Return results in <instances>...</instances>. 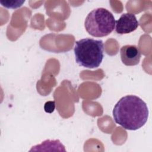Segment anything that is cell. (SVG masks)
<instances>
[{
	"mask_svg": "<svg viewBox=\"0 0 152 152\" xmlns=\"http://www.w3.org/2000/svg\"><path fill=\"white\" fill-rule=\"evenodd\" d=\"M25 1H0L1 5L7 8H17L21 7Z\"/></svg>",
	"mask_w": 152,
	"mask_h": 152,
	"instance_id": "cell-6",
	"label": "cell"
},
{
	"mask_svg": "<svg viewBox=\"0 0 152 152\" xmlns=\"http://www.w3.org/2000/svg\"><path fill=\"white\" fill-rule=\"evenodd\" d=\"M116 32L119 34H128L135 31L139 26V23L134 14L124 13L116 21Z\"/></svg>",
	"mask_w": 152,
	"mask_h": 152,
	"instance_id": "cell-4",
	"label": "cell"
},
{
	"mask_svg": "<svg viewBox=\"0 0 152 152\" xmlns=\"http://www.w3.org/2000/svg\"><path fill=\"white\" fill-rule=\"evenodd\" d=\"M121 58L122 63L126 66L137 65L141 58V52L135 45H126L123 46L120 50Z\"/></svg>",
	"mask_w": 152,
	"mask_h": 152,
	"instance_id": "cell-5",
	"label": "cell"
},
{
	"mask_svg": "<svg viewBox=\"0 0 152 152\" xmlns=\"http://www.w3.org/2000/svg\"><path fill=\"white\" fill-rule=\"evenodd\" d=\"M103 51V43L101 40L85 38L75 42V61L78 64L86 68L99 66L104 57Z\"/></svg>",
	"mask_w": 152,
	"mask_h": 152,
	"instance_id": "cell-2",
	"label": "cell"
},
{
	"mask_svg": "<svg viewBox=\"0 0 152 152\" xmlns=\"http://www.w3.org/2000/svg\"><path fill=\"white\" fill-rule=\"evenodd\" d=\"M113 15L104 8L93 10L87 15L84 27L87 32L93 37H101L109 35L115 27Z\"/></svg>",
	"mask_w": 152,
	"mask_h": 152,
	"instance_id": "cell-3",
	"label": "cell"
},
{
	"mask_svg": "<svg viewBox=\"0 0 152 152\" xmlns=\"http://www.w3.org/2000/svg\"><path fill=\"white\" fill-rule=\"evenodd\" d=\"M112 113L115 122L127 130L140 129L145 125L148 117L146 103L134 95H127L120 99Z\"/></svg>",
	"mask_w": 152,
	"mask_h": 152,
	"instance_id": "cell-1",
	"label": "cell"
},
{
	"mask_svg": "<svg viewBox=\"0 0 152 152\" xmlns=\"http://www.w3.org/2000/svg\"><path fill=\"white\" fill-rule=\"evenodd\" d=\"M55 107V103L53 101H48L45 103L44 106V109L45 111L47 113H52Z\"/></svg>",
	"mask_w": 152,
	"mask_h": 152,
	"instance_id": "cell-7",
	"label": "cell"
}]
</instances>
